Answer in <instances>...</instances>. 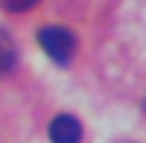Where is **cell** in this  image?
I'll return each mask as SVG.
<instances>
[{
  "label": "cell",
  "mask_w": 146,
  "mask_h": 143,
  "mask_svg": "<svg viewBox=\"0 0 146 143\" xmlns=\"http://www.w3.org/2000/svg\"><path fill=\"white\" fill-rule=\"evenodd\" d=\"M36 3H39V0H0V6H3L6 12H27Z\"/></svg>",
  "instance_id": "4"
},
{
  "label": "cell",
  "mask_w": 146,
  "mask_h": 143,
  "mask_svg": "<svg viewBox=\"0 0 146 143\" xmlns=\"http://www.w3.org/2000/svg\"><path fill=\"white\" fill-rule=\"evenodd\" d=\"M39 45L42 51L57 63V66H69L72 57L78 51V39L69 27H60V24H51V27H42L39 30Z\"/></svg>",
  "instance_id": "1"
},
{
  "label": "cell",
  "mask_w": 146,
  "mask_h": 143,
  "mask_svg": "<svg viewBox=\"0 0 146 143\" xmlns=\"http://www.w3.org/2000/svg\"><path fill=\"white\" fill-rule=\"evenodd\" d=\"M48 137H51V143H81V137H84L81 119H75L72 113H57L48 125Z\"/></svg>",
  "instance_id": "2"
},
{
  "label": "cell",
  "mask_w": 146,
  "mask_h": 143,
  "mask_svg": "<svg viewBox=\"0 0 146 143\" xmlns=\"http://www.w3.org/2000/svg\"><path fill=\"white\" fill-rule=\"evenodd\" d=\"M18 63V48H15V39L9 36V30L0 27V75H9Z\"/></svg>",
  "instance_id": "3"
}]
</instances>
